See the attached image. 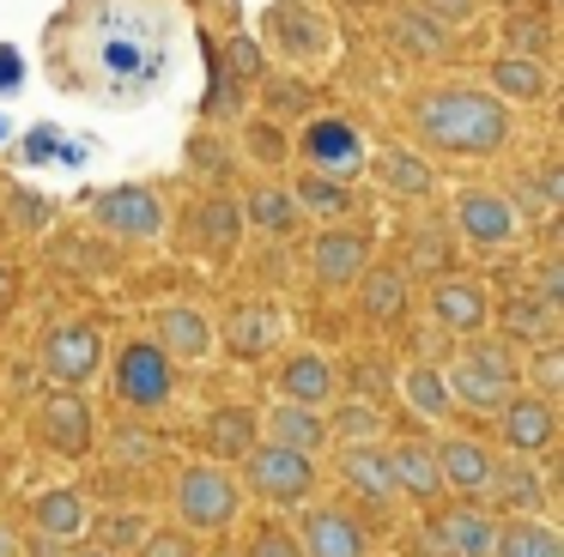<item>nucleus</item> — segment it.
Masks as SVG:
<instances>
[{"label": "nucleus", "instance_id": "nucleus-4", "mask_svg": "<svg viewBox=\"0 0 564 557\" xmlns=\"http://www.w3.org/2000/svg\"><path fill=\"white\" fill-rule=\"evenodd\" d=\"M243 484L261 503H304L316 491V460L304 448H285V443H256L243 455Z\"/></svg>", "mask_w": 564, "mask_h": 557}, {"label": "nucleus", "instance_id": "nucleus-28", "mask_svg": "<svg viewBox=\"0 0 564 557\" xmlns=\"http://www.w3.org/2000/svg\"><path fill=\"white\" fill-rule=\"evenodd\" d=\"M207 448L225 460H243L249 448H256V412L249 406H219L207 418Z\"/></svg>", "mask_w": 564, "mask_h": 557}, {"label": "nucleus", "instance_id": "nucleus-39", "mask_svg": "<svg viewBox=\"0 0 564 557\" xmlns=\"http://www.w3.org/2000/svg\"><path fill=\"white\" fill-rule=\"evenodd\" d=\"M528 375H534V394L558 400V387H564V351H558V339H546V346L534 351V363H528Z\"/></svg>", "mask_w": 564, "mask_h": 557}, {"label": "nucleus", "instance_id": "nucleus-34", "mask_svg": "<svg viewBox=\"0 0 564 557\" xmlns=\"http://www.w3.org/2000/svg\"><path fill=\"white\" fill-rule=\"evenodd\" d=\"M394 43H401L406 55L437 61L443 48H449V36H443V31H437V19H431V12L419 7V12H401V19H394Z\"/></svg>", "mask_w": 564, "mask_h": 557}, {"label": "nucleus", "instance_id": "nucleus-52", "mask_svg": "<svg viewBox=\"0 0 564 557\" xmlns=\"http://www.w3.org/2000/svg\"><path fill=\"white\" fill-rule=\"evenodd\" d=\"M0 557H13V533L0 527Z\"/></svg>", "mask_w": 564, "mask_h": 557}, {"label": "nucleus", "instance_id": "nucleus-33", "mask_svg": "<svg viewBox=\"0 0 564 557\" xmlns=\"http://www.w3.org/2000/svg\"><path fill=\"white\" fill-rule=\"evenodd\" d=\"M401 400L419 412V418H449V412H455L449 387H443V375L431 370V363H413V370L401 375Z\"/></svg>", "mask_w": 564, "mask_h": 557}, {"label": "nucleus", "instance_id": "nucleus-7", "mask_svg": "<svg viewBox=\"0 0 564 557\" xmlns=\"http://www.w3.org/2000/svg\"><path fill=\"white\" fill-rule=\"evenodd\" d=\"M91 218H98L110 237H128V242L164 237V200L152 188H110V194H98Z\"/></svg>", "mask_w": 564, "mask_h": 557}, {"label": "nucleus", "instance_id": "nucleus-16", "mask_svg": "<svg viewBox=\"0 0 564 557\" xmlns=\"http://www.w3.org/2000/svg\"><path fill=\"white\" fill-rule=\"evenodd\" d=\"M310 266H316L322 285H352L370 266V242L358 237V230H322V237L310 242Z\"/></svg>", "mask_w": 564, "mask_h": 557}, {"label": "nucleus", "instance_id": "nucleus-54", "mask_svg": "<svg viewBox=\"0 0 564 557\" xmlns=\"http://www.w3.org/2000/svg\"><path fill=\"white\" fill-rule=\"evenodd\" d=\"M503 7H516V0H503Z\"/></svg>", "mask_w": 564, "mask_h": 557}, {"label": "nucleus", "instance_id": "nucleus-36", "mask_svg": "<svg viewBox=\"0 0 564 557\" xmlns=\"http://www.w3.org/2000/svg\"><path fill=\"white\" fill-rule=\"evenodd\" d=\"M503 48L546 61V55H552V31H546V19H534V12H516V7H510V19H503Z\"/></svg>", "mask_w": 564, "mask_h": 557}, {"label": "nucleus", "instance_id": "nucleus-20", "mask_svg": "<svg viewBox=\"0 0 564 557\" xmlns=\"http://www.w3.org/2000/svg\"><path fill=\"white\" fill-rule=\"evenodd\" d=\"M340 479L352 484L358 496H370V503H394V472H389V455H382L377 443H346L340 455Z\"/></svg>", "mask_w": 564, "mask_h": 557}, {"label": "nucleus", "instance_id": "nucleus-1", "mask_svg": "<svg viewBox=\"0 0 564 557\" xmlns=\"http://www.w3.org/2000/svg\"><path fill=\"white\" fill-rule=\"evenodd\" d=\"M413 121L437 152H455V157H491L510 140L503 97L474 91V85H437V91H425L413 103Z\"/></svg>", "mask_w": 564, "mask_h": 557}, {"label": "nucleus", "instance_id": "nucleus-25", "mask_svg": "<svg viewBox=\"0 0 564 557\" xmlns=\"http://www.w3.org/2000/svg\"><path fill=\"white\" fill-rule=\"evenodd\" d=\"M491 85H498V97H516V103H534V97H546V61L534 55H516V48H503L498 61H491Z\"/></svg>", "mask_w": 564, "mask_h": 557}, {"label": "nucleus", "instance_id": "nucleus-3", "mask_svg": "<svg viewBox=\"0 0 564 557\" xmlns=\"http://www.w3.org/2000/svg\"><path fill=\"white\" fill-rule=\"evenodd\" d=\"M510 382H516L510 346H491V339H474V346L449 363V375H443L449 400H462L467 412H498V400L510 394Z\"/></svg>", "mask_w": 564, "mask_h": 557}, {"label": "nucleus", "instance_id": "nucleus-43", "mask_svg": "<svg viewBox=\"0 0 564 557\" xmlns=\"http://www.w3.org/2000/svg\"><path fill=\"white\" fill-rule=\"evenodd\" d=\"M249 152H256L261 164H280V157H285V133L280 128H261V121H256V128H249Z\"/></svg>", "mask_w": 564, "mask_h": 557}, {"label": "nucleus", "instance_id": "nucleus-49", "mask_svg": "<svg viewBox=\"0 0 564 557\" xmlns=\"http://www.w3.org/2000/svg\"><path fill=\"white\" fill-rule=\"evenodd\" d=\"M419 7H425L431 19H455V24H462L467 12H474V0H419Z\"/></svg>", "mask_w": 564, "mask_h": 557}, {"label": "nucleus", "instance_id": "nucleus-53", "mask_svg": "<svg viewBox=\"0 0 564 557\" xmlns=\"http://www.w3.org/2000/svg\"><path fill=\"white\" fill-rule=\"evenodd\" d=\"M79 557H116V551H104V545H91V551H79Z\"/></svg>", "mask_w": 564, "mask_h": 557}, {"label": "nucleus", "instance_id": "nucleus-2", "mask_svg": "<svg viewBox=\"0 0 564 557\" xmlns=\"http://www.w3.org/2000/svg\"><path fill=\"white\" fill-rule=\"evenodd\" d=\"M237 509H243V491H237V479L225 467H188L183 479H176V515H183L188 533H225L237 521Z\"/></svg>", "mask_w": 564, "mask_h": 557}, {"label": "nucleus", "instance_id": "nucleus-46", "mask_svg": "<svg viewBox=\"0 0 564 557\" xmlns=\"http://www.w3.org/2000/svg\"><path fill=\"white\" fill-rule=\"evenodd\" d=\"M116 455H122V460H147V455H159V443H152L147 430H122V436H116Z\"/></svg>", "mask_w": 564, "mask_h": 557}, {"label": "nucleus", "instance_id": "nucleus-10", "mask_svg": "<svg viewBox=\"0 0 564 557\" xmlns=\"http://www.w3.org/2000/svg\"><path fill=\"white\" fill-rule=\"evenodd\" d=\"M43 443L67 460H86L91 443H98V424H91V406L79 400V387H62V394L43 400Z\"/></svg>", "mask_w": 564, "mask_h": 557}, {"label": "nucleus", "instance_id": "nucleus-11", "mask_svg": "<svg viewBox=\"0 0 564 557\" xmlns=\"http://www.w3.org/2000/svg\"><path fill=\"white\" fill-rule=\"evenodd\" d=\"M304 152H310V164H316L322 176H334V182H352L358 164H365V140H358L340 116L310 121V128H304Z\"/></svg>", "mask_w": 564, "mask_h": 557}, {"label": "nucleus", "instance_id": "nucleus-5", "mask_svg": "<svg viewBox=\"0 0 564 557\" xmlns=\"http://www.w3.org/2000/svg\"><path fill=\"white\" fill-rule=\"evenodd\" d=\"M171 387H176V370L159 339H134V346L116 351V394H122V406L164 412L171 406Z\"/></svg>", "mask_w": 564, "mask_h": 557}, {"label": "nucleus", "instance_id": "nucleus-45", "mask_svg": "<svg viewBox=\"0 0 564 557\" xmlns=\"http://www.w3.org/2000/svg\"><path fill=\"white\" fill-rule=\"evenodd\" d=\"M188 164H195L200 176H225V152H219L213 140H195V145H188Z\"/></svg>", "mask_w": 564, "mask_h": 557}, {"label": "nucleus", "instance_id": "nucleus-6", "mask_svg": "<svg viewBox=\"0 0 564 557\" xmlns=\"http://www.w3.org/2000/svg\"><path fill=\"white\" fill-rule=\"evenodd\" d=\"M43 370H50L55 387H86L104 370V334L86 321L50 327V339H43Z\"/></svg>", "mask_w": 564, "mask_h": 557}, {"label": "nucleus", "instance_id": "nucleus-27", "mask_svg": "<svg viewBox=\"0 0 564 557\" xmlns=\"http://www.w3.org/2000/svg\"><path fill=\"white\" fill-rule=\"evenodd\" d=\"M292 200H297L304 218H346L352 212V188L334 182V176H322V170H310V176L292 182Z\"/></svg>", "mask_w": 564, "mask_h": 557}, {"label": "nucleus", "instance_id": "nucleus-35", "mask_svg": "<svg viewBox=\"0 0 564 557\" xmlns=\"http://www.w3.org/2000/svg\"><path fill=\"white\" fill-rule=\"evenodd\" d=\"M382 188L394 194H425L431 188V164L419 152H406V145H389L382 152Z\"/></svg>", "mask_w": 564, "mask_h": 557}, {"label": "nucleus", "instance_id": "nucleus-13", "mask_svg": "<svg viewBox=\"0 0 564 557\" xmlns=\"http://www.w3.org/2000/svg\"><path fill=\"white\" fill-rule=\"evenodd\" d=\"M297 551L304 557H365V527L352 515H340V509H304Z\"/></svg>", "mask_w": 564, "mask_h": 557}, {"label": "nucleus", "instance_id": "nucleus-40", "mask_svg": "<svg viewBox=\"0 0 564 557\" xmlns=\"http://www.w3.org/2000/svg\"><path fill=\"white\" fill-rule=\"evenodd\" d=\"M225 61H231V79H261V73H268L256 36H231V43H225Z\"/></svg>", "mask_w": 564, "mask_h": 557}, {"label": "nucleus", "instance_id": "nucleus-15", "mask_svg": "<svg viewBox=\"0 0 564 557\" xmlns=\"http://www.w3.org/2000/svg\"><path fill=\"white\" fill-rule=\"evenodd\" d=\"M431 315H437V327L474 339V334H486V321H491V297H486V285H474V278H437Z\"/></svg>", "mask_w": 564, "mask_h": 557}, {"label": "nucleus", "instance_id": "nucleus-22", "mask_svg": "<svg viewBox=\"0 0 564 557\" xmlns=\"http://www.w3.org/2000/svg\"><path fill=\"white\" fill-rule=\"evenodd\" d=\"M486 496H491V509H510V515H534V509H546V491H540V479H534L528 460H498Z\"/></svg>", "mask_w": 564, "mask_h": 557}, {"label": "nucleus", "instance_id": "nucleus-42", "mask_svg": "<svg viewBox=\"0 0 564 557\" xmlns=\"http://www.w3.org/2000/svg\"><path fill=\"white\" fill-rule=\"evenodd\" d=\"M249 557H304V551H297V539L285 527H261L256 539H249Z\"/></svg>", "mask_w": 564, "mask_h": 557}, {"label": "nucleus", "instance_id": "nucleus-23", "mask_svg": "<svg viewBox=\"0 0 564 557\" xmlns=\"http://www.w3.org/2000/svg\"><path fill=\"white\" fill-rule=\"evenodd\" d=\"M491 557H564V539L534 515H510L491 533Z\"/></svg>", "mask_w": 564, "mask_h": 557}, {"label": "nucleus", "instance_id": "nucleus-26", "mask_svg": "<svg viewBox=\"0 0 564 557\" xmlns=\"http://www.w3.org/2000/svg\"><path fill=\"white\" fill-rule=\"evenodd\" d=\"M31 515H37V527L50 533V539H79V533L91 527V503L79 491H43L37 503H31Z\"/></svg>", "mask_w": 564, "mask_h": 557}, {"label": "nucleus", "instance_id": "nucleus-44", "mask_svg": "<svg viewBox=\"0 0 564 557\" xmlns=\"http://www.w3.org/2000/svg\"><path fill=\"white\" fill-rule=\"evenodd\" d=\"M413 254L425 261V273H443V266H449V242L431 237V230H419V237H413Z\"/></svg>", "mask_w": 564, "mask_h": 557}, {"label": "nucleus", "instance_id": "nucleus-19", "mask_svg": "<svg viewBox=\"0 0 564 557\" xmlns=\"http://www.w3.org/2000/svg\"><path fill=\"white\" fill-rule=\"evenodd\" d=\"M280 387H285V400H304V406H328L334 387H340V370H334V358H322V351H297V358H285Z\"/></svg>", "mask_w": 564, "mask_h": 557}, {"label": "nucleus", "instance_id": "nucleus-31", "mask_svg": "<svg viewBox=\"0 0 564 557\" xmlns=\"http://www.w3.org/2000/svg\"><path fill=\"white\" fill-rule=\"evenodd\" d=\"M503 334H510V339H534V346L558 339V303H546V297H510V309H503Z\"/></svg>", "mask_w": 564, "mask_h": 557}, {"label": "nucleus", "instance_id": "nucleus-51", "mask_svg": "<svg viewBox=\"0 0 564 557\" xmlns=\"http://www.w3.org/2000/svg\"><path fill=\"white\" fill-rule=\"evenodd\" d=\"M13 79H19V55H13V48H0V91H7Z\"/></svg>", "mask_w": 564, "mask_h": 557}, {"label": "nucleus", "instance_id": "nucleus-48", "mask_svg": "<svg viewBox=\"0 0 564 557\" xmlns=\"http://www.w3.org/2000/svg\"><path fill=\"white\" fill-rule=\"evenodd\" d=\"M540 297L564 309V266L558 261H540Z\"/></svg>", "mask_w": 564, "mask_h": 557}, {"label": "nucleus", "instance_id": "nucleus-8", "mask_svg": "<svg viewBox=\"0 0 564 557\" xmlns=\"http://www.w3.org/2000/svg\"><path fill=\"white\" fill-rule=\"evenodd\" d=\"M491 533H498V521L486 515V509H437L425 527V551L431 557H491Z\"/></svg>", "mask_w": 564, "mask_h": 557}, {"label": "nucleus", "instance_id": "nucleus-30", "mask_svg": "<svg viewBox=\"0 0 564 557\" xmlns=\"http://www.w3.org/2000/svg\"><path fill=\"white\" fill-rule=\"evenodd\" d=\"M195 230H200V242H207L213 254H231L237 237H243V206H237L231 194H213V200L195 212Z\"/></svg>", "mask_w": 564, "mask_h": 557}, {"label": "nucleus", "instance_id": "nucleus-24", "mask_svg": "<svg viewBox=\"0 0 564 557\" xmlns=\"http://www.w3.org/2000/svg\"><path fill=\"white\" fill-rule=\"evenodd\" d=\"M268 430H273V443L304 448V455H316V448L328 443V418H322V406H304V400H285V406H273V412H268Z\"/></svg>", "mask_w": 564, "mask_h": 557}, {"label": "nucleus", "instance_id": "nucleus-41", "mask_svg": "<svg viewBox=\"0 0 564 557\" xmlns=\"http://www.w3.org/2000/svg\"><path fill=\"white\" fill-rule=\"evenodd\" d=\"M134 557H195V539L176 533V527H164V533H147V539L134 545Z\"/></svg>", "mask_w": 564, "mask_h": 557}, {"label": "nucleus", "instance_id": "nucleus-37", "mask_svg": "<svg viewBox=\"0 0 564 557\" xmlns=\"http://www.w3.org/2000/svg\"><path fill=\"white\" fill-rule=\"evenodd\" d=\"M377 430H382L377 400H346L340 418L328 424V436H346V443H377Z\"/></svg>", "mask_w": 564, "mask_h": 557}, {"label": "nucleus", "instance_id": "nucleus-38", "mask_svg": "<svg viewBox=\"0 0 564 557\" xmlns=\"http://www.w3.org/2000/svg\"><path fill=\"white\" fill-rule=\"evenodd\" d=\"M91 527H98V545H104V551H122V545L134 551V545L147 539V521H140L134 509H128V515H104V521H91Z\"/></svg>", "mask_w": 564, "mask_h": 557}, {"label": "nucleus", "instance_id": "nucleus-9", "mask_svg": "<svg viewBox=\"0 0 564 557\" xmlns=\"http://www.w3.org/2000/svg\"><path fill=\"white\" fill-rule=\"evenodd\" d=\"M498 436L516 455H540L558 436V412H552L546 394H503L498 400Z\"/></svg>", "mask_w": 564, "mask_h": 557}, {"label": "nucleus", "instance_id": "nucleus-17", "mask_svg": "<svg viewBox=\"0 0 564 557\" xmlns=\"http://www.w3.org/2000/svg\"><path fill=\"white\" fill-rule=\"evenodd\" d=\"M219 339L237 358H268L273 339H280V309H273V303H237V309L225 315Z\"/></svg>", "mask_w": 564, "mask_h": 557}, {"label": "nucleus", "instance_id": "nucleus-21", "mask_svg": "<svg viewBox=\"0 0 564 557\" xmlns=\"http://www.w3.org/2000/svg\"><path fill=\"white\" fill-rule=\"evenodd\" d=\"M389 472H394V496H413V503H431V496L443 491V479H437V448H425V443L389 448Z\"/></svg>", "mask_w": 564, "mask_h": 557}, {"label": "nucleus", "instance_id": "nucleus-18", "mask_svg": "<svg viewBox=\"0 0 564 557\" xmlns=\"http://www.w3.org/2000/svg\"><path fill=\"white\" fill-rule=\"evenodd\" d=\"M159 346H164V358H176V363L207 358V351H213L207 315H200L195 303H171V309H159Z\"/></svg>", "mask_w": 564, "mask_h": 557}, {"label": "nucleus", "instance_id": "nucleus-32", "mask_svg": "<svg viewBox=\"0 0 564 557\" xmlns=\"http://www.w3.org/2000/svg\"><path fill=\"white\" fill-rule=\"evenodd\" d=\"M243 225H261V230H273V237H285V230L297 225V200H292V188H256V194H243Z\"/></svg>", "mask_w": 564, "mask_h": 557}, {"label": "nucleus", "instance_id": "nucleus-29", "mask_svg": "<svg viewBox=\"0 0 564 557\" xmlns=\"http://www.w3.org/2000/svg\"><path fill=\"white\" fill-rule=\"evenodd\" d=\"M358 303H365V315H377V321H394V315H406V278L394 273V266H365V273H358Z\"/></svg>", "mask_w": 564, "mask_h": 557}, {"label": "nucleus", "instance_id": "nucleus-14", "mask_svg": "<svg viewBox=\"0 0 564 557\" xmlns=\"http://www.w3.org/2000/svg\"><path fill=\"white\" fill-rule=\"evenodd\" d=\"M491 467H498L491 448L474 443V436H449V443H437V479H443V491H455V496H486Z\"/></svg>", "mask_w": 564, "mask_h": 557}, {"label": "nucleus", "instance_id": "nucleus-47", "mask_svg": "<svg viewBox=\"0 0 564 557\" xmlns=\"http://www.w3.org/2000/svg\"><path fill=\"white\" fill-rule=\"evenodd\" d=\"M7 206H13V225H43V200H37V194L13 188V200H7Z\"/></svg>", "mask_w": 564, "mask_h": 557}, {"label": "nucleus", "instance_id": "nucleus-12", "mask_svg": "<svg viewBox=\"0 0 564 557\" xmlns=\"http://www.w3.org/2000/svg\"><path fill=\"white\" fill-rule=\"evenodd\" d=\"M516 218L522 212H516L503 194H486V188L455 200V230H462L467 242H479V249H503V242L516 237Z\"/></svg>", "mask_w": 564, "mask_h": 557}, {"label": "nucleus", "instance_id": "nucleus-50", "mask_svg": "<svg viewBox=\"0 0 564 557\" xmlns=\"http://www.w3.org/2000/svg\"><path fill=\"white\" fill-rule=\"evenodd\" d=\"M358 387H365L370 400L382 394V363H377V358H370V363H358Z\"/></svg>", "mask_w": 564, "mask_h": 557}]
</instances>
